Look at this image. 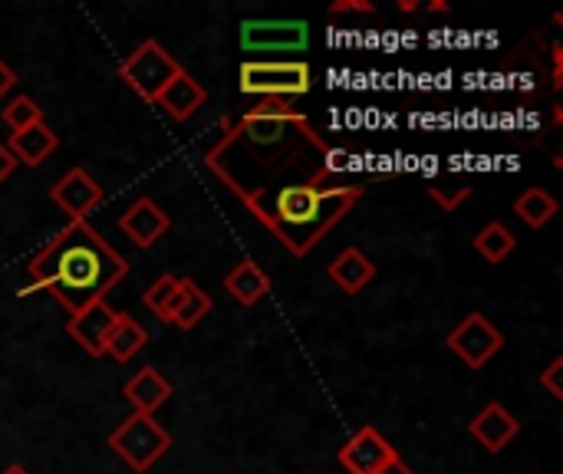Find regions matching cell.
<instances>
[{
  "label": "cell",
  "mask_w": 563,
  "mask_h": 474,
  "mask_svg": "<svg viewBox=\"0 0 563 474\" xmlns=\"http://www.w3.org/2000/svg\"><path fill=\"white\" fill-rule=\"evenodd\" d=\"M208 172L294 254L307 257L366 195L307 122L241 115L205 155Z\"/></svg>",
  "instance_id": "cell-1"
},
{
  "label": "cell",
  "mask_w": 563,
  "mask_h": 474,
  "mask_svg": "<svg viewBox=\"0 0 563 474\" xmlns=\"http://www.w3.org/2000/svg\"><path fill=\"white\" fill-rule=\"evenodd\" d=\"M26 274L33 287L46 290L69 317L106 300V294L125 280L129 261L106 244V238L86 224L69 221L40 254L30 257Z\"/></svg>",
  "instance_id": "cell-2"
},
{
  "label": "cell",
  "mask_w": 563,
  "mask_h": 474,
  "mask_svg": "<svg viewBox=\"0 0 563 474\" xmlns=\"http://www.w3.org/2000/svg\"><path fill=\"white\" fill-rule=\"evenodd\" d=\"M238 89L261 99H297L313 89V69L303 59H247L238 69Z\"/></svg>",
  "instance_id": "cell-3"
},
{
  "label": "cell",
  "mask_w": 563,
  "mask_h": 474,
  "mask_svg": "<svg viewBox=\"0 0 563 474\" xmlns=\"http://www.w3.org/2000/svg\"><path fill=\"white\" fill-rule=\"evenodd\" d=\"M181 73V63L158 43V40H145L142 46H135L122 63H119V76L122 82L142 96L145 102H155L162 96V89Z\"/></svg>",
  "instance_id": "cell-4"
},
{
  "label": "cell",
  "mask_w": 563,
  "mask_h": 474,
  "mask_svg": "<svg viewBox=\"0 0 563 474\" xmlns=\"http://www.w3.org/2000/svg\"><path fill=\"white\" fill-rule=\"evenodd\" d=\"M109 449L132 469L135 474H145L168 449H172V436L155 422V416H139L132 412L112 436H109Z\"/></svg>",
  "instance_id": "cell-5"
},
{
  "label": "cell",
  "mask_w": 563,
  "mask_h": 474,
  "mask_svg": "<svg viewBox=\"0 0 563 474\" xmlns=\"http://www.w3.org/2000/svg\"><path fill=\"white\" fill-rule=\"evenodd\" d=\"M445 346L468 366V370H485L505 346V337L501 330L482 317V313H468L449 337H445Z\"/></svg>",
  "instance_id": "cell-6"
},
{
  "label": "cell",
  "mask_w": 563,
  "mask_h": 474,
  "mask_svg": "<svg viewBox=\"0 0 563 474\" xmlns=\"http://www.w3.org/2000/svg\"><path fill=\"white\" fill-rule=\"evenodd\" d=\"M310 43L307 20H244L241 23V46L251 53H300Z\"/></svg>",
  "instance_id": "cell-7"
},
{
  "label": "cell",
  "mask_w": 563,
  "mask_h": 474,
  "mask_svg": "<svg viewBox=\"0 0 563 474\" xmlns=\"http://www.w3.org/2000/svg\"><path fill=\"white\" fill-rule=\"evenodd\" d=\"M106 191L102 185L86 172V168H69L53 188H49V201L69 214V221H86L99 205H102Z\"/></svg>",
  "instance_id": "cell-8"
},
{
  "label": "cell",
  "mask_w": 563,
  "mask_h": 474,
  "mask_svg": "<svg viewBox=\"0 0 563 474\" xmlns=\"http://www.w3.org/2000/svg\"><path fill=\"white\" fill-rule=\"evenodd\" d=\"M396 459V449L389 439H383L373 426H363L343 449H340V465L350 474H379Z\"/></svg>",
  "instance_id": "cell-9"
},
{
  "label": "cell",
  "mask_w": 563,
  "mask_h": 474,
  "mask_svg": "<svg viewBox=\"0 0 563 474\" xmlns=\"http://www.w3.org/2000/svg\"><path fill=\"white\" fill-rule=\"evenodd\" d=\"M115 320H119V313L106 300H96L92 307H86L76 317H69V327L66 330L79 343L82 353H89L92 360H99V356H106V340H109Z\"/></svg>",
  "instance_id": "cell-10"
},
{
  "label": "cell",
  "mask_w": 563,
  "mask_h": 474,
  "mask_svg": "<svg viewBox=\"0 0 563 474\" xmlns=\"http://www.w3.org/2000/svg\"><path fill=\"white\" fill-rule=\"evenodd\" d=\"M119 228H122V234H125L132 244H139V247H155V244L168 234L172 218H168V211H162L152 198H139V201H132V205L125 208V214L119 218Z\"/></svg>",
  "instance_id": "cell-11"
},
{
  "label": "cell",
  "mask_w": 563,
  "mask_h": 474,
  "mask_svg": "<svg viewBox=\"0 0 563 474\" xmlns=\"http://www.w3.org/2000/svg\"><path fill=\"white\" fill-rule=\"evenodd\" d=\"M468 432H472V439H475L482 449H488L492 455H498V452H505V449L521 436V422H518L501 403H488V406L468 422Z\"/></svg>",
  "instance_id": "cell-12"
},
{
  "label": "cell",
  "mask_w": 563,
  "mask_h": 474,
  "mask_svg": "<svg viewBox=\"0 0 563 474\" xmlns=\"http://www.w3.org/2000/svg\"><path fill=\"white\" fill-rule=\"evenodd\" d=\"M205 102H208L205 86H201L191 73H185V69H181V73L162 89V96L155 99V106H158L168 119H175V122L191 119Z\"/></svg>",
  "instance_id": "cell-13"
},
{
  "label": "cell",
  "mask_w": 563,
  "mask_h": 474,
  "mask_svg": "<svg viewBox=\"0 0 563 474\" xmlns=\"http://www.w3.org/2000/svg\"><path fill=\"white\" fill-rule=\"evenodd\" d=\"M122 396L139 416H155L172 399V383L155 366H145L122 386Z\"/></svg>",
  "instance_id": "cell-14"
},
{
  "label": "cell",
  "mask_w": 563,
  "mask_h": 474,
  "mask_svg": "<svg viewBox=\"0 0 563 474\" xmlns=\"http://www.w3.org/2000/svg\"><path fill=\"white\" fill-rule=\"evenodd\" d=\"M330 280L343 290V294H350V297H356V294H363V287L376 277V264L360 251V247H346V251H340L336 257H333V264H330Z\"/></svg>",
  "instance_id": "cell-15"
},
{
  "label": "cell",
  "mask_w": 563,
  "mask_h": 474,
  "mask_svg": "<svg viewBox=\"0 0 563 474\" xmlns=\"http://www.w3.org/2000/svg\"><path fill=\"white\" fill-rule=\"evenodd\" d=\"M56 145H59L56 132H53L46 122H40V125L23 129V132H10V145H7V148L13 152L16 165L36 168V165H43V162L53 155Z\"/></svg>",
  "instance_id": "cell-16"
},
{
  "label": "cell",
  "mask_w": 563,
  "mask_h": 474,
  "mask_svg": "<svg viewBox=\"0 0 563 474\" xmlns=\"http://www.w3.org/2000/svg\"><path fill=\"white\" fill-rule=\"evenodd\" d=\"M224 290H228L241 307H257V304L271 294V277L261 271V264L241 261V264L224 277Z\"/></svg>",
  "instance_id": "cell-17"
},
{
  "label": "cell",
  "mask_w": 563,
  "mask_h": 474,
  "mask_svg": "<svg viewBox=\"0 0 563 474\" xmlns=\"http://www.w3.org/2000/svg\"><path fill=\"white\" fill-rule=\"evenodd\" d=\"M142 346H148V330L142 323H135L129 313H119V320L106 340V356H112L115 363H129Z\"/></svg>",
  "instance_id": "cell-18"
},
{
  "label": "cell",
  "mask_w": 563,
  "mask_h": 474,
  "mask_svg": "<svg viewBox=\"0 0 563 474\" xmlns=\"http://www.w3.org/2000/svg\"><path fill=\"white\" fill-rule=\"evenodd\" d=\"M211 313V297L188 277H181L178 284V304H175V313H172V323L178 330H195L205 317Z\"/></svg>",
  "instance_id": "cell-19"
},
{
  "label": "cell",
  "mask_w": 563,
  "mask_h": 474,
  "mask_svg": "<svg viewBox=\"0 0 563 474\" xmlns=\"http://www.w3.org/2000/svg\"><path fill=\"white\" fill-rule=\"evenodd\" d=\"M515 214H518L528 228L541 231V228H548V224L554 221V214H558V198H554L551 191H544V188H528V191L518 195Z\"/></svg>",
  "instance_id": "cell-20"
},
{
  "label": "cell",
  "mask_w": 563,
  "mask_h": 474,
  "mask_svg": "<svg viewBox=\"0 0 563 474\" xmlns=\"http://www.w3.org/2000/svg\"><path fill=\"white\" fill-rule=\"evenodd\" d=\"M475 251L488 261V264H501V261H508L515 251H518V238L501 224V221H492V224H485L478 234H475Z\"/></svg>",
  "instance_id": "cell-21"
},
{
  "label": "cell",
  "mask_w": 563,
  "mask_h": 474,
  "mask_svg": "<svg viewBox=\"0 0 563 474\" xmlns=\"http://www.w3.org/2000/svg\"><path fill=\"white\" fill-rule=\"evenodd\" d=\"M178 284L181 277H172V274H162L148 290H145V307L162 320V323H172V313H175V304H178Z\"/></svg>",
  "instance_id": "cell-22"
},
{
  "label": "cell",
  "mask_w": 563,
  "mask_h": 474,
  "mask_svg": "<svg viewBox=\"0 0 563 474\" xmlns=\"http://www.w3.org/2000/svg\"><path fill=\"white\" fill-rule=\"evenodd\" d=\"M429 198L442 208V211H459L468 198H472V185L462 181V178H452V175H442V178H432L426 185Z\"/></svg>",
  "instance_id": "cell-23"
},
{
  "label": "cell",
  "mask_w": 563,
  "mask_h": 474,
  "mask_svg": "<svg viewBox=\"0 0 563 474\" xmlns=\"http://www.w3.org/2000/svg\"><path fill=\"white\" fill-rule=\"evenodd\" d=\"M0 119L10 132H23L30 125H40L43 122V106H36V99L30 96H13L3 109H0Z\"/></svg>",
  "instance_id": "cell-24"
},
{
  "label": "cell",
  "mask_w": 563,
  "mask_h": 474,
  "mask_svg": "<svg viewBox=\"0 0 563 474\" xmlns=\"http://www.w3.org/2000/svg\"><path fill=\"white\" fill-rule=\"evenodd\" d=\"M247 115L254 119H290V115H300V109L294 106V99H261Z\"/></svg>",
  "instance_id": "cell-25"
},
{
  "label": "cell",
  "mask_w": 563,
  "mask_h": 474,
  "mask_svg": "<svg viewBox=\"0 0 563 474\" xmlns=\"http://www.w3.org/2000/svg\"><path fill=\"white\" fill-rule=\"evenodd\" d=\"M561 373H563V356L551 360V366L541 373V386L554 396V399H563V386H561Z\"/></svg>",
  "instance_id": "cell-26"
},
{
  "label": "cell",
  "mask_w": 563,
  "mask_h": 474,
  "mask_svg": "<svg viewBox=\"0 0 563 474\" xmlns=\"http://www.w3.org/2000/svg\"><path fill=\"white\" fill-rule=\"evenodd\" d=\"M376 7L369 0H340L330 7V13H373Z\"/></svg>",
  "instance_id": "cell-27"
},
{
  "label": "cell",
  "mask_w": 563,
  "mask_h": 474,
  "mask_svg": "<svg viewBox=\"0 0 563 474\" xmlns=\"http://www.w3.org/2000/svg\"><path fill=\"white\" fill-rule=\"evenodd\" d=\"M13 172H16V158H13V152L0 142V185H3Z\"/></svg>",
  "instance_id": "cell-28"
},
{
  "label": "cell",
  "mask_w": 563,
  "mask_h": 474,
  "mask_svg": "<svg viewBox=\"0 0 563 474\" xmlns=\"http://www.w3.org/2000/svg\"><path fill=\"white\" fill-rule=\"evenodd\" d=\"M13 82H16V76H13V69L3 63V56H0V99L13 89Z\"/></svg>",
  "instance_id": "cell-29"
},
{
  "label": "cell",
  "mask_w": 563,
  "mask_h": 474,
  "mask_svg": "<svg viewBox=\"0 0 563 474\" xmlns=\"http://www.w3.org/2000/svg\"><path fill=\"white\" fill-rule=\"evenodd\" d=\"M379 474H412V469H409V465H406V462L396 455V459H393V462H389V465H386V469H383Z\"/></svg>",
  "instance_id": "cell-30"
},
{
  "label": "cell",
  "mask_w": 563,
  "mask_h": 474,
  "mask_svg": "<svg viewBox=\"0 0 563 474\" xmlns=\"http://www.w3.org/2000/svg\"><path fill=\"white\" fill-rule=\"evenodd\" d=\"M561 46H554V89H561Z\"/></svg>",
  "instance_id": "cell-31"
},
{
  "label": "cell",
  "mask_w": 563,
  "mask_h": 474,
  "mask_svg": "<svg viewBox=\"0 0 563 474\" xmlns=\"http://www.w3.org/2000/svg\"><path fill=\"white\" fill-rule=\"evenodd\" d=\"M3 474H30V472H26L23 465H10V469H7V472H3Z\"/></svg>",
  "instance_id": "cell-32"
}]
</instances>
